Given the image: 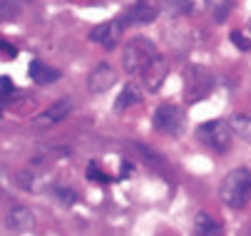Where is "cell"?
Returning a JSON list of instances; mask_svg holds the SVG:
<instances>
[{"instance_id":"17","label":"cell","mask_w":251,"mask_h":236,"mask_svg":"<svg viewBox=\"0 0 251 236\" xmlns=\"http://www.w3.org/2000/svg\"><path fill=\"white\" fill-rule=\"evenodd\" d=\"M55 80H60V72L52 70V67H45V65H43V70L38 72V77H35V82H38V85H50Z\"/></svg>"},{"instance_id":"12","label":"cell","mask_w":251,"mask_h":236,"mask_svg":"<svg viewBox=\"0 0 251 236\" xmlns=\"http://www.w3.org/2000/svg\"><path fill=\"white\" fill-rule=\"evenodd\" d=\"M142 99V92H139V85H134V82H127L125 87H122V92H120V97H117V110L122 112V110H127L129 105H137Z\"/></svg>"},{"instance_id":"7","label":"cell","mask_w":251,"mask_h":236,"mask_svg":"<svg viewBox=\"0 0 251 236\" xmlns=\"http://www.w3.org/2000/svg\"><path fill=\"white\" fill-rule=\"evenodd\" d=\"M70 110H73V99H67V97L60 99V102H55L52 107H48L43 115L32 117V129H48V127L62 122V119L70 115Z\"/></svg>"},{"instance_id":"1","label":"cell","mask_w":251,"mask_h":236,"mask_svg":"<svg viewBox=\"0 0 251 236\" xmlns=\"http://www.w3.org/2000/svg\"><path fill=\"white\" fill-rule=\"evenodd\" d=\"M219 196L226 207L231 209H241L249 196H251V172L244 169V166H236L231 169L224 179H222V187H219Z\"/></svg>"},{"instance_id":"22","label":"cell","mask_w":251,"mask_h":236,"mask_svg":"<svg viewBox=\"0 0 251 236\" xmlns=\"http://www.w3.org/2000/svg\"><path fill=\"white\" fill-rule=\"evenodd\" d=\"M40 70H43V62H40V60H32V62H30V67H27V75H30V77L35 80V77H38V72H40Z\"/></svg>"},{"instance_id":"26","label":"cell","mask_w":251,"mask_h":236,"mask_svg":"<svg viewBox=\"0 0 251 236\" xmlns=\"http://www.w3.org/2000/svg\"><path fill=\"white\" fill-rule=\"evenodd\" d=\"M249 27H251V20H249Z\"/></svg>"},{"instance_id":"9","label":"cell","mask_w":251,"mask_h":236,"mask_svg":"<svg viewBox=\"0 0 251 236\" xmlns=\"http://www.w3.org/2000/svg\"><path fill=\"white\" fill-rule=\"evenodd\" d=\"M139 77L145 80V85H147L150 92H157V90L162 87L164 77H167V62H164V57L157 52V55L150 60V65L145 67V72H142Z\"/></svg>"},{"instance_id":"14","label":"cell","mask_w":251,"mask_h":236,"mask_svg":"<svg viewBox=\"0 0 251 236\" xmlns=\"http://www.w3.org/2000/svg\"><path fill=\"white\" fill-rule=\"evenodd\" d=\"M231 129L244 142H251V115H234L231 117Z\"/></svg>"},{"instance_id":"13","label":"cell","mask_w":251,"mask_h":236,"mask_svg":"<svg viewBox=\"0 0 251 236\" xmlns=\"http://www.w3.org/2000/svg\"><path fill=\"white\" fill-rule=\"evenodd\" d=\"M194 231L199 236H211V234H219L222 229H219V224L214 221L209 214H197L194 216Z\"/></svg>"},{"instance_id":"8","label":"cell","mask_w":251,"mask_h":236,"mask_svg":"<svg viewBox=\"0 0 251 236\" xmlns=\"http://www.w3.org/2000/svg\"><path fill=\"white\" fill-rule=\"evenodd\" d=\"M115 80H117V72H115L107 62H100L95 70L87 75V87H90V92L100 94V92L110 90V87L115 85Z\"/></svg>"},{"instance_id":"20","label":"cell","mask_w":251,"mask_h":236,"mask_svg":"<svg viewBox=\"0 0 251 236\" xmlns=\"http://www.w3.org/2000/svg\"><path fill=\"white\" fill-rule=\"evenodd\" d=\"M0 47H3V57H5V60H15V57H18V47H15V45H10L8 40L0 43Z\"/></svg>"},{"instance_id":"18","label":"cell","mask_w":251,"mask_h":236,"mask_svg":"<svg viewBox=\"0 0 251 236\" xmlns=\"http://www.w3.org/2000/svg\"><path fill=\"white\" fill-rule=\"evenodd\" d=\"M85 177H87V179H92V182H102V184L110 182V177H107L104 172H100V164H97V162H90V166H87Z\"/></svg>"},{"instance_id":"2","label":"cell","mask_w":251,"mask_h":236,"mask_svg":"<svg viewBox=\"0 0 251 236\" xmlns=\"http://www.w3.org/2000/svg\"><path fill=\"white\" fill-rule=\"evenodd\" d=\"M157 55V47H154V43L152 40H147V38H142V35H137V38H132L127 45H125V52H122V65H125V70L129 72V75H142L145 72V67L150 65V60Z\"/></svg>"},{"instance_id":"23","label":"cell","mask_w":251,"mask_h":236,"mask_svg":"<svg viewBox=\"0 0 251 236\" xmlns=\"http://www.w3.org/2000/svg\"><path fill=\"white\" fill-rule=\"evenodd\" d=\"M18 182H23V184H20L23 189H32V184H30V182H32V174H30V172H20V174H18Z\"/></svg>"},{"instance_id":"24","label":"cell","mask_w":251,"mask_h":236,"mask_svg":"<svg viewBox=\"0 0 251 236\" xmlns=\"http://www.w3.org/2000/svg\"><path fill=\"white\" fill-rule=\"evenodd\" d=\"M10 5L15 8V0H3V20H10L13 13H10Z\"/></svg>"},{"instance_id":"11","label":"cell","mask_w":251,"mask_h":236,"mask_svg":"<svg viewBox=\"0 0 251 236\" xmlns=\"http://www.w3.org/2000/svg\"><path fill=\"white\" fill-rule=\"evenodd\" d=\"M125 18L132 20V23H139V25H147L157 18V5H152L150 0H139L137 5H132V10Z\"/></svg>"},{"instance_id":"10","label":"cell","mask_w":251,"mask_h":236,"mask_svg":"<svg viewBox=\"0 0 251 236\" xmlns=\"http://www.w3.org/2000/svg\"><path fill=\"white\" fill-rule=\"evenodd\" d=\"M8 221L18 231H32L35 229V214L27 207H13L8 212Z\"/></svg>"},{"instance_id":"25","label":"cell","mask_w":251,"mask_h":236,"mask_svg":"<svg viewBox=\"0 0 251 236\" xmlns=\"http://www.w3.org/2000/svg\"><path fill=\"white\" fill-rule=\"evenodd\" d=\"M129 172H132V164L129 162H122V177H129Z\"/></svg>"},{"instance_id":"15","label":"cell","mask_w":251,"mask_h":236,"mask_svg":"<svg viewBox=\"0 0 251 236\" xmlns=\"http://www.w3.org/2000/svg\"><path fill=\"white\" fill-rule=\"evenodd\" d=\"M231 10V0H211V15L217 23H224Z\"/></svg>"},{"instance_id":"19","label":"cell","mask_w":251,"mask_h":236,"mask_svg":"<svg viewBox=\"0 0 251 236\" xmlns=\"http://www.w3.org/2000/svg\"><path fill=\"white\" fill-rule=\"evenodd\" d=\"M229 40H231V43H234V45H236L241 52H249V50H251V40L244 35V32H239V30H231Z\"/></svg>"},{"instance_id":"21","label":"cell","mask_w":251,"mask_h":236,"mask_svg":"<svg viewBox=\"0 0 251 236\" xmlns=\"http://www.w3.org/2000/svg\"><path fill=\"white\" fill-rule=\"evenodd\" d=\"M0 85H3V87H0V90H3V99H10V92H15V85H13V80L5 75L3 80H0Z\"/></svg>"},{"instance_id":"6","label":"cell","mask_w":251,"mask_h":236,"mask_svg":"<svg viewBox=\"0 0 251 236\" xmlns=\"http://www.w3.org/2000/svg\"><path fill=\"white\" fill-rule=\"evenodd\" d=\"M122 38V23H100L90 30V40L102 45L104 50H115Z\"/></svg>"},{"instance_id":"16","label":"cell","mask_w":251,"mask_h":236,"mask_svg":"<svg viewBox=\"0 0 251 236\" xmlns=\"http://www.w3.org/2000/svg\"><path fill=\"white\" fill-rule=\"evenodd\" d=\"M52 194L62 201L65 207H70V204H75V201H77V194H75L73 189H67V187H55V189H52Z\"/></svg>"},{"instance_id":"5","label":"cell","mask_w":251,"mask_h":236,"mask_svg":"<svg viewBox=\"0 0 251 236\" xmlns=\"http://www.w3.org/2000/svg\"><path fill=\"white\" fill-rule=\"evenodd\" d=\"M184 124V115L176 105H159L154 110V127L164 134H179Z\"/></svg>"},{"instance_id":"4","label":"cell","mask_w":251,"mask_h":236,"mask_svg":"<svg viewBox=\"0 0 251 236\" xmlns=\"http://www.w3.org/2000/svg\"><path fill=\"white\" fill-rule=\"evenodd\" d=\"M231 127L219 122V119H211V122H204L197 132V137L201 144H206L209 149L214 152H226L231 147Z\"/></svg>"},{"instance_id":"3","label":"cell","mask_w":251,"mask_h":236,"mask_svg":"<svg viewBox=\"0 0 251 236\" xmlns=\"http://www.w3.org/2000/svg\"><path fill=\"white\" fill-rule=\"evenodd\" d=\"M214 90V77L204 65L184 67V99L187 102H201Z\"/></svg>"}]
</instances>
